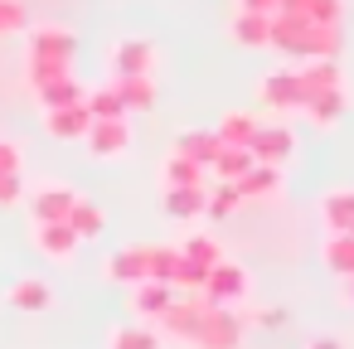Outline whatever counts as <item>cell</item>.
Masks as SVG:
<instances>
[{
  "instance_id": "6da1fadb",
  "label": "cell",
  "mask_w": 354,
  "mask_h": 349,
  "mask_svg": "<svg viewBox=\"0 0 354 349\" xmlns=\"http://www.w3.org/2000/svg\"><path fill=\"white\" fill-rule=\"evenodd\" d=\"M73 54H78V39L73 30L64 25H39L30 30V44H25V68H30V88H49L54 78H73Z\"/></svg>"
},
{
  "instance_id": "7a4b0ae2",
  "label": "cell",
  "mask_w": 354,
  "mask_h": 349,
  "mask_svg": "<svg viewBox=\"0 0 354 349\" xmlns=\"http://www.w3.org/2000/svg\"><path fill=\"white\" fill-rule=\"evenodd\" d=\"M272 44L301 64L310 59H335L339 54V25H315L306 15H291V10H277L272 15Z\"/></svg>"
},
{
  "instance_id": "3957f363",
  "label": "cell",
  "mask_w": 354,
  "mask_h": 349,
  "mask_svg": "<svg viewBox=\"0 0 354 349\" xmlns=\"http://www.w3.org/2000/svg\"><path fill=\"white\" fill-rule=\"evenodd\" d=\"M243 315H233L228 305H214L204 296V315H199V330H194V349H243Z\"/></svg>"
},
{
  "instance_id": "277c9868",
  "label": "cell",
  "mask_w": 354,
  "mask_h": 349,
  "mask_svg": "<svg viewBox=\"0 0 354 349\" xmlns=\"http://www.w3.org/2000/svg\"><path fill=\"white\" fill-rule=\"evenodd\" d=\"M78 199H83V194H78L73 185H59V180H54V185H39V189L30 194V218H35V223H68V214L78 209Z\"/></svg>"
},
{
  "instance_id": "5b68a950",
  "label": "cell",
  "mask_w": 354,
  "mask_h": 349,
  "mask_svg": "<svg viewBox=\"0 0 354 349\" xmlns=\"http://www.w3.org/2000/svg\"><path fill=\"white\" fill-rule=\"evenodd\" d=\"M248 151H252V160H257V165H277V170H281V165L296 155V136H291V126H281V122H272V126L262 122Z\"/></svg>"
},
{
  "instance_id": "8992f818",
  "label": "cell",
  "mask_w": 354,
  "mask_h": 349,
  "mask_svg": "<svg viewBox=\"0 0 354 349\" xmlns=\"http://www.w3.org/2000/svg\"><path fill=\"white\" fill-rule=\"evenodd\" d=\"M151 64H156V49H151L146 39H122V44H112V54H107L112 83H117V78H151Z\"/></svg>"
},
{
  "instance_id": "52a82bcc",
  "label": "cell",
  "mask_w": 354,
  "mask_h": 349,
  "mask_svg": "<svg viewBox=\"0 0 354 349\" xmlns=\"http://www.w3.org/2000/svg\"><path fill=\"white\" fill-rule=\"evenodd\" d=\"M257 93H262V107H272V112H296V107H306V97H301V73H296V68H272Z\"/></svg>"
},
{
  "instance_id": "ba28073f",
  "label": "cell",
  "mask_w": 354,
  "mask_h": 349,
  "mask_svg": "<svg viewBox=\"0 0 354 349\" xmlns=\"http://www.w3.org/2000/svg\"><path fill=\"white\" fill-rule=\"evenodd\" d=\"M248 286H252L248 267H238V262H218V267L209 272V281H204V296H209L214 305H238V301L248 296Z\"/></svg>"
},
{
  "instance_id": "9c48e42d",
  "label": "cell",
  "mask_w": 354,
  "mask_h": 349,
  "mask_svg": "<svg viewBox=\"0 0 354 349\" xmlns=\"http://www.w3.org/2000/svg\"><path fill=\"white\" fill-rule=\"evenodd\" d=\"M88 151L97 160H117L131 151V117H112V122H93L88 131Z\"/></svg>"
},
{
  "instance_id": "30bf717a",
  "label": "cell",
  "mask_w": 354,
  "mask_h": 349,
  "mask_svg": "<svg viewBox=\"0 0 354 349\" xmlns=\"http://www.w3.org/2000/svg\"><path fill=\"white\" fill-rule=\"evenodd\" d=\"M107 281H122V286H141L151 281V247H117L107 262H102Z\"/></svg>"
},
{
  "instance_id": "8fae6325",
  "label": "cell",
  "mask_w": 354,
  "mask_h": 349,
  "mask_svg": "<svg viewBox=\"0 0 354 349\" xmlns=\"http://www.w3.org/2000/svg\"><path fill=\"white\" fill-rule=\"evenodd\" d=\"M93 112H88V102H73V107H59V112H44V131L54 136V141H88V131H93Z\"/></svg>"
},
{
  "instance_id": "7c38bea8",
  "label": "cell",
  "mask_w": 354,
  "mask_h": 349,
  "mask_svg": "<svg viewBox=\"0 0 354 349\" xmlns=\"http://www.w3.org/2000/svg\"><path fill=\"white\" fill-rule=\"evenodd\" d=\"M228 35H233V44H243V49H267V44H272V15L238 10L233 25H228Z\"/></svg>"
},
{
  "instance_id": "4fadbf2b",
  "label": "cell",
  "mask_w": 354,
  "mask_h": 349,
  "mask_svg": "<svg viewBox=\"0 0 354 349\" xmlns=\"http://www.w3.org/2000/svg\"><path fill=\"white\" fill-rule=\"evenodd\" d=\"M78 233L68 228V223H35V247L44 252V257H54V262H64V257H73L78 252Z\"/></svg>"
},
{
  "instance_id": "5bb4252c",
  "label": "cell",
  "mask_w": 354,
  "mask_h": 349,
  "mask_svg": "<svg viewBox=\"0 0 354 349\" xmlns=\"http://www.w3.org/2000/svg\"><path fill=\"white\" fill-rule=\"evenodd\" d=\"M218 151H223L218 131H180V141H175V155H185V160H194L204 170L218 160Z\"/></svg>"
},
{
  "instance_id": "9a60e30c",
  "label": "cell",
  "mask_w": 354,
  "mask_h": 349,
  "mask_svg": "<svg viewBox=\"0 0 354 349\" xmlns=\"http://www.w3.org/2000/svg\"><path fill=\"white\" fill-rule=\"evenodd\" d=\"M165 218H199L209 209V189L204 185H180V189H165Z\"/></svg>"
},
{
  "instance_id": "2e32d148",
  "label": "cell",
  "mask_w": 354,
  "mask_h": 349,
  "mask_svg": "<svg viewBox=\"0 0 354 349\" xmlns=\"http://www.w3.org/2000/svg\"><path fill=\"white\" fill-rule=\"evenodd\" d=\"M296 73H301V97H306V102H310L315 93L339 88V64H335V59H310V64H301Z\"/></svg>"
},
{
  "instance_id": "e0dca14e",
  "label": "cell",
  "mask_w": 354,
  "mask_h": 349,
  "mask_svg": "<svg viewBox=\"0 0 354 349\" xmlns=\"http://www.w3.org/2000/svg\"><path fill=\"white\" fill-rule=\"evenodd\" d=\"M257 126H262V122H257L252 112L233 107V112H223V117H218V126H214V131H218V141H223V146H243V151H248V146H252V136H257Z\"/></svg>"
},
{
  "instance_id": "ac0fdd59",
  "label": "cell",
  "mask_w": 354,
  "mask_h": 349,
  "mask_svg": "<svg viewBox=\"0 0 354 349\" xmlns=\"http://www.w3.org/2000/svg\"><path fill=\"white\" fill-rule=\"evenodd\" d=\"M238 189H243V199H281L286 180H281L277 165H252V170L238 180Z\"/></svg>"
},
{
  "instance_id": "d6986e66",
  "label": "cell",
  "mask_w": 354,
  "mask_h": 349,
  "mask_svg": "<svg viewBox=\"0 0 354 349\" xmlns=\"http://www.w3.org/2000/svg\"><path fill=\"white\" fill-rule=\"evenodd\" d=\"M175 296H180V291H175L170 281H141V286H136V301H131V305H136V310H141L146 320H160V315H165V310L175 305Z\"/></svg>"
},
{
  "instance_id": "ffe728a7",
  "label": "cell",
  "mask_w": 354,
  "mask_h": 349,
  "mask_svg": "<svg viewBox=\"0 0 354 349\" xmlns=\"http://www.w3.org/2000/svg\"><path fill=\"white\" fill-rule=\"evenodd\" d=\"M6 305H10V310H30V315H35V310H49V305H54V286H49V281H15L10 296H6Z\"/></svg>"
},
{
  "instance_id": "44dd1931",
  "label": "cell",
  "mask_w": 354,
  "mask_h": 349,
  "mask_svg": "<svg viewBox=\"0 0 354 349\" xmlns=\"http://www.w3.org/2000/svg\"><path fill=\"white\" fill-rule=\"evenodd\" d=\"M320 218L330 233H349L354 228V189H330L320 204Z\"/></svg>"
},
{
  "instance_id": "7402d4cb",
  "label": "cell",
  "mask_w": 354,
  "mask_h": 349,
  "mask_svg": "<svg viewBox=\"0 0 354 349\" xmlns=\"http://www.w3.org/2000/svg\"><path fill=\"white\" fill-rule=\"evenodd\" d=\"M320 257H325V267H330L339 281H349V276H354V233H330Z\"/></svg>"
},
{
  "instance_id": "603a6c76",
  "label": "cell",
  "mask_w": 354,
  "mask_h": 349,
  "mask_svg": "<svg viewBox=\"0 0 354 349\" xmlns=\"http://www.w3.org/2000/svg\"><path fill=\"white\" fill-rule=\"evenodd\" d=\"M35 97H39V107H44V112H59V107H73V102H88V93H83V83H78V78H54V83H49V88H39Z\"/></svg>"
},
{
  "instance_id": "cb8c5ba5",
  "label": "cell",
  "mask_w": 354,
  "mask_h": 349,
  "mask_svg": "<svg viewBox=\"0 0 354 349\" xmlns=\"http://www.w3.org/2000/svg\"><path fill=\"white\" fill-rule=\"evenodd\" d=\"M344 107H349V97H344V88H330V93H315V97L306 102V112H310V122H315V126H335V122L344 117Z\"/></svg>"
},
{
  "instance_id": "d4e9b609",
  "label": "cell",
  "mask_w": 354,
  "mask_h": 349,
  "mask_svg": "<svg viewBox=\"0 0 354 349\" xmlns=\"http://www.w3.org/2000/svg\"><path fill=\"white\" fill-rule=\"evenodd\" d=\"M117 93H122L127 117H131V112H151V107H156V83H151V78H117Z\"/></svg>"
},
{
  "instance_id": "484cf974",
  "label": "cell",
  "mask_w": 354,
  "mask_h": 349,
  "mask_svg": "<svg viewBox=\"0 0 354 349\" xmlns=\"http://www.w3.org/2000/svg\"><path fill=\"white\" fill-rule=\"evenodd\" d=\"M252 165H257V160H252V151H243V146H223V151H218V160H214L209 170H214L218 180H233V185H238Z\"/></svg>"
},
{
  "instance_id": "4316f807",
  "label": "cell",
  "mask_w": 354,
  "mask_h": 349,
  "mask_svg": "<svg viewBox=\"0 0 354 349\" xmlns=\"http://www.w3.org/2000/svg\"><path fill=\"white\" fill-rule=\"evenodd\" d=\"M68 228L83 238V243H93V238H102V228H107V214L97 209V204H88V199H78V209L68 214Z\"/></svg>"
},
{
  "instance_id": "83f0119b",
  "label": "cell",
  "mask_w": 354,
  "mask_h": 349,
  "mask_svg": "<svg viewBox=\"0 0 354 349\" xmlns=\"http://www.w3.org/2000/svg\"><path fill=\"white\" fill-rule=\"evenodd\" d=\"M107 349H160V334L151 325H117L107 334Z\"/></svg>"
},
{
  "instance_id": "f1b7e54d",
  "label": "cell",
  "mask_w": 354,
  "mask_h": 349,
  "mask_svg": "<svg viewBox=\"0 0 354 349\" xmlns=\"http://www.w3.org/2000/svg\"><path fill=\"white\" fill-rule=\"evenodd\" d=\"M281 10H291V15H306V20H315V25H339V0H281Z\"/></svg>"
},
{
  "instance_id": "f546056e",
  "label": "cell",
  "mask_w": 354,
  "mask_h": 349,
  "mask_svg": "<svg viewBox=\"0 0 354 349\" xmlns=\"http://www.w3.org/2000/svg\"><path fill=\"white\" fill-rule=\"evenodd\" d=\"M88 112H93L97 122L127 117V107H122V93H117V83H107V88H93V93H88Z\"/></svg>"
},
{
  "instance_id": "4dcf8cb0",
  "label": "cell",
  "mask_w": 354,
  "mask_h": 349,
  "mask_svg": "<svg viewBox=\"0 0 354 349\" xmlns=\"http://www.w3.org/2000/svg\"><path fill=\"white\" fill-rule=\"evenodd\" d=\"M238 204H243V189H238L233 180H218V185L209 189V209H204V214H209V218H228Z\"/></svg>"
},
{
  "instance_id": "1f68e13d",
  "label": "cell",
  "mask_w": 354,
  "mask_h": 349,
  "mask_svg": "<svg viewBox=\"0 0 354 349\" xmlns=\"http://www.w3.org/2000/svg\"><path fill=\"white\" fill-rule=\"evenodd\" d=\"M180 185H204V165H194L185 155H170L165 160V189H180Z\"/></svg>"
},
{
  "instance_id": "d6a6232c",
  "label": "cell",
  "mask_w": 354,
  "mask_h": 349,
  "mask_svg": "<svg viewBox=\"0 0 354 349\" xmlns=\"http://www.w3.org/2000/svg\"><path fill=\"white\" fill-rule=\"evenodd\" d=\"M209 272H214V267H199V262H189V257L180 252V267H175V281H170V286H175L180 296H189V291H204Z\"/></svg>"
},
{
  "instance_id": "836d02e7",
  "label": "cell",
  "mask_w": 354,
  "mask_h": 349,
  "mask_svg": "<svg viewBox=\"0 0 354 349\" xmlns=\"http://www.w3.org/2000/svg\"><path fill=\"white\" fill-rule=\"evenodd\" d=\"M180 252H185L189 262H199V267H218V262H223V257H218V243H214L209 233H194V238H189Z\"/></svg>"
},
{
  "instance_id": "e575fe53",
  "label": "cell",
  "mask_w": 354,
  "mask_h": 349,
  "mask_svg": "<svg viewBox=\"0 0 354 349\" xmlns=\"http://www.w3.org/2000/svg\"><path fill=\"white\" fill-rule=\"evenodd\" d=\"M180 247H151V281H175Z\"/></svg>"
},
{
  "instance_id": "d590c367",
  "label": "cell",
  "mask_w": 354,
  "mask_h": 349,
  "mask_svg": "<svg viewBox=\"0 0 354 349\" xmlns=\"http://www.w3.org/2000/svg\"><path fill=\"white\" fill-rule=\"evenodd\" d=\"M25 25H30V15H25L20 0H0V35H15Z\"/></svg>"
},
{
  "instance_id": "8d00e7d4",
  "label": "cell",
  "mask_w": 354,
  "mask_h": 349,
  "mask_svg": "<svg viewBox=\"0 0 354 349\" xmlns=\"http://www.w3.org/2000/svg\"><path fill=\"white\" fill-rule=\"evenodd\" d=\"M20 199H25L20 175H0V209H10V204H20Z\"/></svg>"
},
{
  "instance_id": "74e56055",
  "label": "cell",
  "mask_w": 354,
  "mask_h": 349,
  "mask_svg": "<svg viewBox=\"0 0 354 349\" xmlns=\"http://www.w3.org/2000/svg\"><path fill=\"white\" fill-rule=\"evenodd\" d=\"M0 175H20V146L0 141Z\"/></svg>"
},
{
  "instance_id": "f35d334b",
  "label": "cell",
  "mask_w": 354,
  "mask_h": 349,
  "mask_svg": "<svg viewBox=\"0 0 354 349\" xmlns=\"http://www.w3.org/2000/svg\"><path fill=\"white\" fill-rule=\"evenodd\" d=\"M238 10H257V15H277L281 10V0H243Z\"/></svg>"
},
{
  "instance_id": "ab89813d",
  "label": "cell",
  "mask_w": 354,
  "mask_h": 349,
  "mask_svg": "<svg viewBox=\"0 0 354 349\" xmlns=\"http://www.w3.org/2000/svg\"><path fill=\"white\" fill-rule=\"evenodd\" d=\"M257 325H286V310H281V305H267V310L257 315Z\"/></svg>"
},
{
  "instance_id": "60d3db41",
  "label": "cell",
  "mask_w": 354,
  "mask_h": 349,
  "mask_svg": "<svg viewBox=\"0 0 354 349\" xmlns=\"http://www.w3.org/2000/svg\"><path fill=\"white\" fill-rule=\"evenodd\" d=\"M306 349H344L335 334H315V339H306Z\"/></svg>"
},
{
  "instance_id": "b9f144b4",
  "label": "cell",
  "mask_w": 354,
  "mask_h": 349,
  "mask_svg": "<svg viewBox=\"0 0 354 349\" xmlns=\"http://www.w3.org/2000/svg\"><path fill=\"white\" fill-rule=\"evenodd\" d=\"M344 301H349V305H354V276H349V281H344Z\"/></svg>"
},
{
  "instance_id": "7bdbcfd3",
  "label": "cell",
  "mask_w": 354,
  "mask_h": 349,
  "mask_svg": "<svg viewBox=\"0 0 354 349\" xmlns=\"http://www.w3.org/2000/svg\"><path fill=\"white\" fill-rule=\"evenodd\" d=\"M349 233H354V228H349Z\"/></svg>"
}]
</instances>
